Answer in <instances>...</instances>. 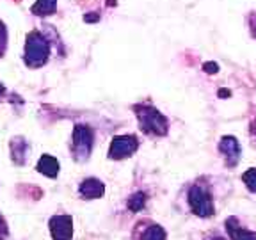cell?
Instances as JSON below:
<instances>
[{
  "label": "cell",
  "instance_id": "7a4b0ae2",
  "mask_svg": "<svg viewBox=\"0 0 256 240\" xmlns=\"http://www.w3.org/2000/svg\"><path fill=\"white\" fill-rule=\"evenodd\" d=\"M134 110H136V116L139 120L142 132L150 134V136H166L168 134V120L156 108L150 107V105H137Z\"/></svg>",
  "mask_w": 256,
  "mask_h": 240
},
{
  "label": "cell",
  "instance_id": "d6986e66",
  "mask_svg": "<svg viewBox=\"0 0 256 240\" xmlns=\"http://www.w3.org/2000/svg\"><path fill=\"white\" fill-rule=\"evenodd\" d=\"M219 96H230V91H226V89H220V91H219Z\"/></svg>",
  "mask_w": 256,
  "mask_h": 240
},
{
  "label": "cell",
  "instance_id": "277c9868",
  "mask_svg": "<svg viewBox=\"0 0 256 240\" xmlns=\"http://www.w3.org/2000/svg\"><path fill=\"white\" fill-rule=\"evenodd\" d=\"M188 204L190 210L200 217L214 216V200L204 185L194 184L188 190Z\"/></svg>",
  "mask_w": 256,
  "mask_h": 240
},
{
  "label": "cell",
  "instance_id": "ac0fdd59",
  "mask_svg": "<svg viewBox=\"0 0 256 240\" xmlns=\"http://www.w3.org/2000/svg\"><path fill=\"white\" fill-rule=\"evenodd\" d=\"M217 68H219V66H217L216 62H206V64H204V72H206V73H217Z\"/></svg>",
  "mask_w": 256,
  "mask_h": 240
},
{
  "label": "cell",
  "instance_id": "3957f363",
  "mask_svg": "<svg viewBox=\"0 0 256 240\" xmlns=\"http://www.w3.org/2000/svg\"><path fill=\"white\" fill-rule=\"evenodd\" d=\"M92 140H94V134L88 124H76L73 128V140H72V152L75 160L84 162L89 158L92 150Z\"/></svg>",
  "mask_w": 256,
  "mask_h": 240
},
{
  "label": "cell",
  "instance_id": "52a82bcc",
  "mask_svg": "<svg viewBox=\"0 0 256 240\" xmlns=\"http://www.w3.org/2000/svg\"><path fill=\"white\" fill-rule=\"evenodd\" d=\"M219 150H220V153L224 155V158H226V164H228V168H235V166L238 164L240 144L233 136L222 137V139H220V142H219Z\"/></svg>",
  "mask_w": 256,
  "mask_h": 240
},
{
  "label": "cell",
  "instance_id": "7c38bea8",
  "mask_svg": "<svg viewBox=\"0 0 256 240\" xmlns=\"http://www.w3.org/2000/svg\"><path fill=\"white\" fill-rule=\"evenodd\" d=\"M11 153H12V160H14L16 164H25V156L28 153V146H27V140H24L22 137L18 139H12L11 142Z\"/></svg>",
  "mask_w": 256,
  "mask_h": 240
},
{
  "label": "cell",
  "instance_id": "9c48e42d",
  "mask_svg": "<svg viewBox=\"0 0 256 240\" xmlns=\"http://www.w3.org/2000/svg\"><path fill=\"white\" fill-rule=\"evenodd\" d=\"M105 185L98 178H86L78 187V194L84 200H98L104 196Z\"/></svg>",
  "mask_w": 256,
  "mask_h": 240
},
{
  "label": "cell",
  "instance_id": "ba28073f",
  "mask_svg": "<svg viewBox=\"0 0 256 240\" xmlns=\"http://www.w3.org/2000/svg\"><path fill=\"white\" fill-rule=\"evenodd\" d=\"M137 226H139V228H137L136 235H134L136 240H168V235H166L164 228L158 226V224L150 222L144 226L142 222H139Z\"/></svg>",
  "mask_w": 256,
  "mask_h": 240
},
{
  "label": "cell",
  "instance_id": "2e32d148",
  "mask_svg": "<svg viewBox=\"0 0 256 240\" xmlns=\"http://www.w3.org/2000/svg\"><path fill=\"white\" fill-rule=\"evenodd\" d=\"M6 44H8V30H6L4 24L0 22V57L4 56V52H6Z\"/></svg>",
  "mask_w": 256,
  "mask_h": 240
},
{
  "label": "cell",
  "instance_id": "9a60e30c",
  "mask_svg": "<svg viewBox=\"0 0 256 240\" xmlns=\"http://www.w3.org/2000/svg\"><path fill=\"white\" fill-rule=\"evenodd\" d=\"M242 182L251 192H256V168H251L242 174Z\"/></svg>",
  "mask_w": 256,
  "mask_h": 240
},
{
  "label": "cell",
  "instance_id": "5b68a950",
  "mask_svg": "<svg viewBox=\"0 0 256 240\" xmlns=\"http://www.w3.org/2000/svg\"><path fill=\"white\" fill-rule=\"evenodd\" d=\"M139 148V140L136 136H118L112 139L108 148V158L121 160L126 156H132Z\"/></svg>",
  "mask_w": 256,
  "mask_h": 240
},
{
  "label": "cell",
  "instance_id": "4fadbf2b",
  "mask_svg": "<svg viewBox=\"0 0 256 240\" xmlns=\"http://www.w3.org/2000/svg\"><path fill=\"white\" fill-rule=\"evenodd\" d=\"M57 8V0H36V4L32 6L30 11L38 16H48L52 14Z\"/></svg>",
  "mask_w": 256,
  "mask_h": 240
},
{
  "label": "cell",
  "instance_id": "8fae6325",
  "mask_svg": "<svg viewBox=\"0 0 256 240\" xmlns=\"http://www.w3.org/2000/svg\"><path fill=\"white\" fill-rule=\"evenodd\" d=\"M36 169L41 174L48 176V178H56V176L59 174V162H57L52 155H43L40 158V162H38Z\"/></svg>",
  "mask_w": 256,
  "mask_h": 240
},
{
  "label": "cell",
  "instance_id": "5bb4252c",
  "mask_svg": "<svg viewBox=\"0 0 256 240\" xmlns=\"http://www.w3.org/2000/svg\"><path fill=\"white\" fill-rule=\"evenodd\" d=\"M144 203H146V194L144 192H137L134 194L130 200H128V208L132 210V212H139L144 208Z\"/></svg>",
  "mask_w": 256,
  "mask_h": 240
},
{
  "label": "cell",
  "instance_id": "e0dca14e",
  "mask_svg": "<svg viewBox=\"0 0 256 240\" xmlns=\"http://www.w3.org/2000/svg\"><path fill=\"white\" fill-rule=\"evenodd\" d=\"M8 236V224H6L4 217L0 216V240H4Z\"/></svg>",
  "mask_w": 256,
  "mask_h": 240
},
{
  "label": "cell",
  "instance_id": "6da1fadb",
  "mask_svg": "<svg viewBox=\"0 0 256 240\" xmlns=\"http://www.w3.org/2000/svg\"><path fill=\"white\" fill-rule=\"evenodd\" d=\"M50 56V43L40 30H32L27 34V43H25V64L28 68H41L46 64Z\"/></svg>",
  "mask_w": 256,
  "mask_h": 240
},
{
  "label": "cell",
  "instance_id": "8992f818",
  "mask_svg": "<svg viewBox=\"0 0 256 240\" xmlns=\"http://www.w3.org/2000/svg\"><path fill=\"white\" fill-rule=\"evenodd\" d=\"M50 233L54 240H72L73 219L70 216H54L50 219Z\"/></svg>",
  "mask_w": 256,
  "mask_h": 240
},
{
  "label": "cell",
  "instance_id": "ffe728a7",
  "mask_svg": "<svg viewBox=\"0 0 256 240\" xmlns=\"http://www.w3.org/2000/svg\"><path fill=\"white\" fill-rule=\"evenodd\" d=\"M252 28H254V36H256V16H252Z\"/></svg>",
  "mask_w": 256,
  "mask_h": 240
},
{
  "label": "cell",
  "instance_id": "44dd1931",
  "mask_svg": "<svg viewBox=\"0 0 256 240\" xmlns=\"http://www.w3.org/2000/svg\"><path fill=\"white\" fill-rule=\"evenodd\" d=\"M214 240H224V238H219V236H217V238H214Z\"/></svg>",
  "mask_w": 256,
  "mask_h": 240
},
{
  "label": "cell",
  "instance_id": "30bf717a",
  "mask_svg": "<svg viewBox=\"0 0 256 240\" xmlns=\"http://www.w3.org/2000/svg\"><path fill=\"white\" fill-rule=\"evenodd\" d=\"M226 232H228V235L232 240H256V233L242 228V226L238 224V219H236V217L226 219Z\"/></svg>",
  "mask_w": 256,
  "mask_h": 240
}]
</instances>
